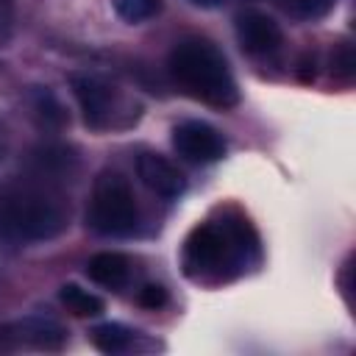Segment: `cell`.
I'll list each match as a JSON object with an SVG mask.
<instances>
[{
	"label": "cell",
	"mask_w": 356,
	"mask_h": 356,
	"mask_svg": "<svg viewBox=\"0 0 356 356\" xmlns=\"http://www.w3.org/2000/svg\"><path fill=\"white\" fill-rule=\"evenodd\" d=\"M331 64H334V72L350 75V72H353V53H350V47H348V44H342V47L334 53Z\"/></svg>",
	"instance_id": "17"
},
{
	"label": "cell",
	"mask_w": 356,
	"mask_h": 356,
	"mask_svg": "<svg viewBox=\"0 0 356 356\" xmlns=\"http://www.w3.org/2000/svg\"><path fill=\"white\" fill-rule=\"evenodd\" d=\"M167 303V289L161 284H145L139 289V306L145 309H161Z\"/></svg>",
	"instance_id": "15"
},
{
	"label": "cell",
	"mask_w": 356,
	"mask_h": 356,
	"mask_svg": "<svg viewBox=\"0 0 356 356\" xmlns=\"http://www.w3.org/2000/svg\"><path fill=\"white\" fill-rule=\"evenodd\" d=\"M136 334H139V331H134V328H128V325H122V323H100V325H95V328L89 331V339H92V345H95L100 353L114 356V353L131 350Z\"/></svg>",
	"instance_id": "11"
},
{
	"label": "cell",
	"mask_w": 356,
	"mask_h": 356,
	"mask_svg": "<svg viewBox=\"0 0 356 356\" xmlns=\"http://www.w3.org/2000/svg\"><path fill=\"white\" fill-rule=\"evenodd\" d=\"M111 6L117 11V17L131 25L145 22L161 11V0H111Z\"/></svg>",
	"instance_id": "14"
},
{
	"label": "cell",
	"mask_w": 356,
	"mask_h": 356,
	"mask_svg": "<svg viewBox=\"0 0 356 356\" xmlns=\"http://www.w3.org/2000/svg\"><path fill=\"white\" fill-rule=\"evenodd\" d=\"M167 70L181 92H186L189 97L206 106L231 108L239 103V89L228 70V61L222 50L209 39L200 36L181 39L170 50Z\"/></svg>",
	"instance_id": "3"
},
{
	"label": "cell",
	"mask_w": 356,
	"mask_h": 356,
	"mask_svg": "<svg viewBox=\"0 0 356 356\" xmlns=\"http://www.w3.org/2000/svg\"><path fill=\"white\" fill-rule=\"evenodd\" d=\"M86 275L106 289H122L131 278V261L117 250H103L86 261Z\"/></svg>",
	"instance_id": "10"
},
{
	"label": "cell",
	"mask_w": 356,
	"mask_h": 356,
	"mask_svg": "<svg viewBox=\"0 0 356 356\" xmlns=\"http://www.w3.org/2000/svg\"><path fill=\"white\" fill-rule=\"evenodd\" d=\"M6 337L22 342V345H33V348H44V350H58L64 345V328L50 320V317H42V314H33V317H25V320H17L6 328Z\"/></svg>",
	"instance_id": "9"
},
{
	"label": "cell",
	"mask_w": 356,
	"mask_h": 356,
	"mask_svg": "<svg viewBox=\"0 0 356 356\" xmlns=\"http://www.w3.org/2000/svg\"><path fill=\"white\" fill-rule=\"evenodd\" d=\"M236 39L245 53L250 56H270L284 44V31L281 25L256 8H248L236 17Z\"/></svg>",
	"instance_id": "7"
},
{
	"label": "cell",
	"mask_w": 356,
	"mask_h": 356,
	"mask_svg": "<svg viewBox=\"0 0 356 356\" xmlns=\"http://www.w3.org/2000/svg\"><path fill=\"white\" fill-rule=\"evenodd\" d=\"M3 153H6V147H3V142H0V161H3Z\"/></svg>",
	"instance_id": "19"
},
{
	"label": "cell",
	"mask_w": 356,
	"mask_h": 356,
	"mask_svg": "<svg viewBox=\"0 0 356 356\" xmlns=\"http://www.w3.org/2000/svg\"><path fill=\"white\" fill-rule=\"evenodd\" d=\"M70 225V203L56 181L14 178L0 186V234L14 242H47Z\"/></svg>",
	"instance_id": "1"
},
{
	"label": "cell",
	"mask_w": 356,
	"mask_h": 356,
	"mask_svg": "<svg viewBox=\"0 0 356 356\" xmlns=\"http://www.w3.org/2000/svg\"><path fill=\"white\" fill-rule=\"evenodd\" d=\"M192 6H200V8H217L222 0H189Z\"/></svg>",
	"instance_id": "18"
},
{
	"label": "cell",
	"mask_w": 356,
	"mask_h": 356,
	"mask_svg": "<svg viewBox=\"0 0 356 356\" xmlns=\"http://www.w3.org/2000/svg\"><path fill=\"white\" fill-rule=\"evenodd\" d=\"M58 300L75 317H97L103 312V300L95 292H89V289H83L78 284H64L58 289Z\"/></svg>",
	"instance_id": "12"
},
{
	"label": "cell",
	"mask_w": 356,
	"mask_h": 356,
	"mask_svg": "<svg viewBox=\"0 0 356 356\" xmlns=\"http://www.w3.org/2000/svg\"><path fill=\"white\" fill-rule=\"evenodd\" d=\"M14 33V3L0 0V44L8 42Z\"/></svg>",
	"instance_id": "16"
},
{
	"label": "cell",
	"mask_w": 356,
	"mask_h": 356,
	"mask_svg": "<svg viewBox=\"0 0 356 356\" xmlns=\"http://www.w3.org/2000/svg\"><path fill=\"white\" fill-rule=\"evenodd\" d=\"M136 178L159 197L175 200L186 192V178L184 172L164 156L159 153H139L136 159Z\"/></svg>",
	"instance_id": "8"
},
{
	"label": "cell",
	"mask_w": 356,
	"mask_h": 356,
	"mask_svg": "<svg viewBox=\"0 0 356 356\" xmlns=\"http://www.w3.org/2000/svg\"><path fill=\"white\" fill-rule=\"evenodd\" d=\"M86 222L103 236H131L139 225V206L128 178L117 170H103L95 178Z\"/></svg>",
	"instance_id": "4"
},
{
	"label": "cell",
	"mask_w": 356,
	"mask_h": 356,
	"mask_svg": "<svg viewBox=\"0 0 356 356\" xmlns=\"http://www.w3.org/2000/svg\"><path fill=\"white\" fill-rule=\"evenodd\" d=\"M284 14H289L292 19H303V22H312V19H320L325 17L337 0H275Z\"/></svg>",
	"instance_id": "13"
},
{
	"label": "cell",
	"mask_w": 356,
	"mask_h": 356,
	"mask_svg": "<svg viewBox=\"0 0 356 356\" xmlns=\"http://www.w3.org/2000/svg\"><path fill=\"white\" fill-rule=\"evenodd\" d=\"M256 245L259 239L248 220H209L186 234L181 264L192 281H225L256 259Z\"/></svg>",
	"instance_id": "2"
},
{
	"label": "cell",
	"mask_w": 356,
	"mask_h": 356,
	"mask_svg": "<svg viewBox=\"0 0 356 356\" xmlns=\"http://www.w3.org/2000/svg\"><path fill=\"white\" fill-rule=\"evenodd\" d=\"M172 147L181 159L192 164H211L225 156V136L203 122V120H184L172 128Z\"/></svg>",
	"instance_id": "6"
},
{
	"label": "cell",
	"mask_w": 356,
	"mask_h": 356,
	"mask_svg": "<svg viewBox=\"0 0 356 356\" xmlns=\"http://www.w3.org/2000/svg\"><path fill=\"white\" fill-rule=\"evenodd\" d=\"M70 89L83 111V122L95 131H103L114 122V114H117V103H120V95L117 89L92 75V72H72L70 75Z\"/></svg>",
	"instance_id": "5"
}]
</instances>
